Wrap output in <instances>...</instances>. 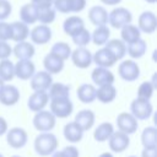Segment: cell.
I'll return each instance as SVG.
<instances>
[{"label": "cell", "mask_w": 157, "mask_h": 157, "mask_svg": "<svg viewBox=\"0 0 157 157\" xmlns=\"http://www.w3.org/2000/svg\"><path fill=\"white\" fill-rule=\"evenodd\" d=\"M58 145H59L58 137L50 131L42 132L34 139V151L37 155L42 157L50 156L53 152H55Z\"/></svg>", "instance_id": "6da1fadb"}, {"label": "cell", "mask_w": 157, "mask_h": 157, "mask_svg": "<svg viewBox=\"0 0 157 157\" xmlns=\"http://www.w3.org/2000/svg\"><path fill=\"white\" fill-rule=\"evenodd\" d=\"M131 21H132L131 12L123 6H117L108 13V23L117 29H120L125 25L131 23Z\"/></svg>", "instance_id": "7a4b0ae2"}, {"label": "cell", "mask_w": 157, "mask_h": 157, "mask_svg": "<svg viewBox=\"0 0 157 157\" xmlns=\"http://www.w3.org/2000/svg\"><path fill=\"white\" fill-rule=\"evenodd\" d=\"M55 123H56V118L53 115L50 110H45V109L38 110L33 117V126L42 132L52 131L55 126Z\"/></svg>", "instance_id": "3957f363"}, {"label": "cell", "mask_w": 157, "mask_h": 157, "mask_svg": "<svg viewBox=\"0 0 157 157\" xmlns=\"http://www.w3.org/2000/svg\"><path fill=\"white\" fill-rule=\"evenodd\" d=\"M130 113L137 120H146L152 115L153 107H152L150 99H145V98L137 97L130 104Z\"/></svg>", "instance_id": "277c9868"}, {"label": "cell", "mask_w": 157, "mask_h": 157, "mask_svg": "<svg viewBox=\"0 0 157 157\" xmlns=\"http://www.w3.org/2000/svg\"><path fill=\"white\" fill-rule=\"evenodd\" d=\"M49 107H50V112L53 113V115L55 118H60V119L70 117L74 110V104L69 97L50 99Z\"/></svg>", "instance_id": "5b68a950"}, {"label": "cell", "mask_w": 157, "mask_h": 157, "mask_svg": "<svg viewBox=\"0 0 157 157\" xmlns=\"http://www.w3.org/2000/svg\"><path fill=\"white\" fill-rule=\"evenodd\" d=\"M118 74L124 81L132 82L140 76V67L132 59L123 60L118 66Z\"/></svg>", "instance_id": "8992f818"}, {"label": "cell", "mask_w": 157, "mask_h": 157, "mask_svg": "<svg viewBox=\"0 0 157 157\" xmlns=\"http://www.w3.org/2000/svg\"><path fill=\"white\" fill-rule=\"evenodd\" d=\"M28 141L27 131L22 128H11L6 131V142L12 148H22Z\"/></svg>", "instance_id": "52a82bcc"}, {"label": "cell", "mask_w": 157, "mask_h": 157, "mask_svg": "<svg viewBox=\"0 0 157 157\" xmlns=\"http://www.w3.org/2000/svg\"><path fill=\"white\" fill-rule=\"evenodd\" d=\"M117 126H118V130H120L128 135H131V134L136 132L139 124H137V119L131 113L123 112V113L118 114V117H117Z\"/></svg>", "instance_id": "ba28073f"}, {"label": "cell", "mask_w": 157, "mask_h": 157, "mask_svg": "<svg viewBox=\"0 0 157 157\" xmlns=\"http://www.w3.org/2000/svg\"><path fill=\"white\" fill-rule=\"evenodd\" d=\"M70 59L76 67L87 69L92 64V53L86 47H77L75 50H71Z\"/></svg>", "instance_id": "9c48e42d"}, {"label": "cell", "mask_w": 157, "mask_h": 157, "mask_svg": "<svg viewBox=\"0 0 157 157\" xmlns=\"http://www.w3.org/2000/svg\"><path fill=\"white\" fill-rule=\"evenodd\" d=\"M52 36H53L52 28L48 25H43V23L33 27L29 31V38H31L32 43L38 44V45L47 44L52 39Z\"/></svg>", "instance_id": "30bf717a"}, {"label": "cell", "mask_w": 157, "mask_h": 157, "mask_svg": "<svg viewBox=\"0 0 157 157\" xmlns=\"http://www.w3.org/2000/svg\"><path fill=\"white\" fill-rule=\"evenodd\" d=\"M108 144H109V148L113 152L120 153L124 152L129 145H130V137L128 134L118 130V131H113V134L110 135V137L108 139Z\"/></svg>", "instance_id": "8fae6325"}, {"label": "cell", "mask_w": 157, "mask_h": 157, "mask_svg": "<svg viewBox=\"0 0 157 157\" xmlns=\"http://www.w3.org/2000/svg\"><path fill=\"white\" fill-rule=\"evenodd\" d=\"M137 27L146 34H152L157 28V17L153 11H144L137 18Z\"/></svg>", "instance_id": "7c38bea8"}, {"label": "cell", "mask_w": 157, "mask_h": 157, "mask_svg": "<svg viewBox=\"0 0 157 157\" xmlns=\"http://www.w3.org/2000/svg\"><path fill=\"white\" fill-rule=\"evenodd\" d=\"M52 83H53V77L45 70L34 72L33 76L31 77V88L33 91H48Z\"/></svg>", "instance_id": "4fadbf2b"}, {"label": "cell", "mask_w": 157, "mask_h": 157, "mask_svg": "<svg viewBox=\"0 0 157 157\" xmlns=\"http://www.w3.org/2000/svg\"><path fill=\"white\" fill-rule=\"evenodd\" d=\"M36 72V66L31 59H20L15 64V76L20 80H29Z\"/></svg>", "instance_id": "5bb4252c"}, {"label": "cell", "mask_w": 157, "mask_h": 157, "mask_svg": "<svg viewBox=\"0 0 157 157\" xmlns=\"http://www.w3.org/2000/svg\"><path fill=\"white\" fill-rule=\"evenodd\" d=\"M20 91L13 85H4L0 90V103L6 107L15 105L20 101Z\"/></svg>", "instance_id": "9a60e30c"}, {"label": "cell", "mask_w": 157, "mask_h": 157, "mask_svg": "<svg viewBox=\"0 0 157 157\" xmlns=\"http://www.w3.org/2000/svg\"><path fill=\"white\" fill-rule=\"evenodd\" d=\"M49 103V97L47 91H33L27 101V107L32 112L42 110Z\"/></svg>", "instance_id": "2e32d148"}, {"label": "cell", "mask_w": 157, "mask_h": 157, "mask_svg": "<svg viewBox=\"0 0 157 157\" xmlns=\"http://www.w3.org/2000/svg\"><path fill=\"white\" fill-rule=\"evenodd\" d=\"M92 63H94L97 66L109 69L117 63V59L113 56V54L105 47H103V48L98 49L94 54H92Z\"/></svg>", "instance_id": "e0dca14e"}, {"label": "cell", "mask_w": 157, "mask_h": 157, "mask_svg": "<svg viewBox=\"0 0 157 157\" xmlns=\"http://www.w3.org/2000/svg\"><path fill=\"white\" fill-rule=\"evenodd\" d=\"M91 78L96 86H103L114 82L113 72L108 67H102V66H97L96 69H93L91 74Z\"/></svg>", "instance_id": "ac0fdd59"}, {"label": "cell", "mask_w": 157, "mask_h": 157, "mask_svg": "<svg viewBox=\"0 0 157 157\" xmlns=\"http://www.w3.org/2000/svg\"><path fill=\"white\" fill-rule=\"evenodd\" d=\"M88 20L96 27L107 25L108 23V11L105 10L104 6L94 5V6L90 7V10H88Z\"/></svg>", "instance_id": "d6986e66"}, {"label": "cell", "mask_w": 157, "mask_h": 157, "mask_svg": "<svg viewBox=\"0 0 157 157\" xmlns=\"http://www.w3.org/2000/svg\"><path fill=\"white\" fill-rule=\"evenodd\" d=\"M43 66L45 71H48L50 75H55L63 71L64 69V60L59 56L54 55L53 53H48L43 59Z\"/></svg>", "instance_id": "ffe728a7"}, {"label": "cell", "mask_w": 157, "mask_h": 157, "mask_svg": "<svg viewBox=\"0 0 157 157\" xmlns=\"http://www.w3.org/2000/svg\"><path fill=\"white\" fill-rule=\"evenodd\" d=\"M83 131L90 130L96 121V115L91 109H83L80 110L76 115H75V120H74Z\"/></svg>", "instance_id": "44dd1931"}, {"label": "cell", "mask_w": 157, "mask_h": 157, "mask_svg": "<svg viewBox=\"0 0 157 157\" xmlns=\"http://www.w3.org/2000/svg\"><path fill=\"white\" fill-rule=\"evenodd\" d=\"M36 53L34 45L27 40L17 42L16 45L12 48V54L20 60V59H32Z\"/></svg>", "instance_id": "7402d4cb"}, {"label": "cell", "mask_w": 157, "mask_h": 157, "mask_svg": "<svg viewBox=\"0 0 157 157\" xmlns=\"http://www.w3.org/2000/svg\"><path fill=\"white\" fill-rule=\"evenodd\" d=\"M11 26V40L13 42H22L29 37V27L22 21H15L10 23Z\"/></svg>", "instance_id": "603a6c76"}, {"label": "cell", "mask_w": 157, "mask_h": 157, "mask_svg": "<svg viewBox=\"0 0 157 157\" xmlns=\"http://www.w3.org/2000/svg\"><path fill=\"white\" fill-rule=\"evenodd\" d=\"M83 27H85V21L82 20V17H80L77 15L69 16L63 23V29H64L65 34H67L70 37L74 36L80 29H82Z\"/></svg>", "instance_id": "cb8c5ba5"}, {"label": "cell", "mask_w": 157, "mask_h": 157, "mask_svg": "<svg viewBox=\"0 0 157 157\" xmlns=\"http://www.w3.org/2000/svg\"><path fill=\"white\" fill-rule=\"evenodd\" d=\"M115 97H117V88L113 86V83L98 86V88H96V99H98L104 104L113 102Z\"/></svg>", "instance_id": "d4e9b609"}, {"label": "cell", "mask_w": 157, "mask_h": 157, "mask_svg": "<svg viewBox=\"0 0 157 157\" xmlns=\"http://www.w3.org/2000/svg\"><path fill=\"white\" fill-rule=\"evenodd\" d=\"M63 134H64V137H65L69 142L76 144V142H80V141L82 140L83 130H82L75 121H70V123L65 124L64 130H63Z\"/></svg>", "instance_id": "484cf974"}, {"label": "cell", "mask_w": 157, "mask_h": 157, "mask_svg": "<svg viewBox=\"0 0 157 157\" xmlns=\"http://www.w3.org/2000/svg\"><path fill=\"white\" fill-rule=\"evenodd\" d=\"M120 37L125 44H129V43L137 40L139 38H141V31L139 29L137 26L128 23L120 28Z\"/></svg>", "instance_id": "4316f807"}, {"label": "cell", "mask_w": 157, "mask_h": 157, "mask_svg": "<svg viewBox=\"0 0 157 157\" xmlns=\"http://www.w3.org/2000/svg\"><path fill=\"white\" fill-rule=\"evenodd\" d=\"M76 94L78 101H81L82 103H92L96 99V87L91 83H82L81 86H78Z\"/></svg>", "instance_id": "83f0119b"}, {"label": "cell", "mask_w": 157, "mask_h": 157, "mask_svg": "<svg viewBox=\"0 0 157 157\" xmlns=\"http://www.w3.org/2000/svg\"><path fill=\"white\" fill-rule=\"evenodd\" d=\"M104 47L113 54V56L118 60H121L126 54V44L121 39H109Z\"/></svg>", "instance_id": "f1b7e54d"}, {"label": "cell", "mask_w": 157, "mask_h": 157, "mask_svg": "<svg viewBox=\"0 0 157 157\" xmlns=\"http://www.w3.org/2000/svg\"><path fill=\"white\" fill-rule=\"evenodd\" d=\"M147 49V44L142 38H139L137 40L126 44V53L131 59H140L145 55Z\"/></svg>", "instance_id": "f546056e"}, {"label": "cell", "mask_w": 157, "mask_h": 157, "mask_svg": "<svg viewBox=\"0 0 157 157\" xmlns=\"http://www.w3.org/2000/svg\"><path fill=\"white\" fill-rule=\"evenodd\" d=\"M20 21L25 22L26 25H33L37 22V7L32 2H28L21 6Z\"/></svg>", "instance_id": "4dcf8cb0"}, {"label": "cell", "mask_w": 157, "mask_h": 157, "mask_svg": "<svg viewBox=\"0 0 157 157\" xmlns=\"http://www.w3.org/2000/svg\"><path fill=\"white\" fill-rule=\"evenodd\" d=\"M110 38V29L108 28L107 25L103 26H97L96 29L91 33V40L96 45H104Z\"/></svg>", "instance_id": "1f68e13d"}, {"label": "cell", "mask_w": 157, "mask_h": 157, "mask_svg": "<svg viewBox=\"0 0 157 157\" xmlns=\"http://www.w3.org/2000/svg\"><path fill=\"white\" fill-rule=\"evenodd\" d=\"M113 131H114L113 124L112 123H108V121H104V123L99 124L94 129L93 137L98 142H104V141H108V139L110 137V135L113 134Z\"/></svg>", "instance_id": "d6a6232c"}, {"label": "cell", "mask_w": 157, "mask_h": 157, "mask_svg": "<svg viewBox=\"0 0 157 157\" xmlns=\"http://www.w3.org/2000/svg\"><path fill=\"white\" fill-rule=\"evenodd\" d=\"M48 90H49V93H48L49 99L65 98L70 96V86L61 82H53Z\"/></svg>", "instance_id": "836d02e7"}, {"label": "cell", "mask_w": 157, "mask_h": 157, "mask_svg": "<svg viewBox=\"0 0 157 157\" xmlns=\"http://www.w3.org/2000/svg\"><path fill=\"white\" fill-rule=\"evenodd\" d=\"M15 77V64L10 59L0 60V78L6 82L11 81Z\"/></svg>", "instance_id": "e575fe53"}, {"label": "cell", "mask_w": 157, "mask_h": 157, "mask_svg": "<svg viewBox=\"0 0 157 157\" xmlns=\"http://www.w3.org/2000/svg\"><path fill=\"white\" fill-rule=\"evenodd\" d=\"M141 144L144 147L157 146V129L155 126H147L141 134Z\"/></svg>", "instance_id": "d590c367"}, {"label": "cell", "mask_w": 157, "mask_h": 157, "mask_svg": "<svg viewBox=\"0 0 157 157\" xmlns=\"http://www.w3.org/2000/svg\"><path fill=\"white\" fill-rule=\"evenodd\" d=\"M55 16H56V11L53 6L37 9V21H39L43 25H50L52 22H54Z\"/></svg>", "instance_id": "8d00e7d4"}, {"label": "cell", "mask_w": 157, "mask_h": 157, "mask_svg": "<svg viewBox=\"0 0 157 157\" xmlns=\"http://www.w3.org/2000/svg\"><path fill=\"white\" fill-rule=\"evenodd\" d=\"M50 53H53L54 55L59 56L60 59H63L65 61L70 58L71 48L66 42H56V43L53 44V47L50 49Z\"/></svg>", "instance_id": "74e56055"}, {"label": "cell", "mask_w": 157, "mask_h": 157, "mask_svg": "<svg viewBox=\"0 0 157 157\" xmlns=\"http://www.w3.org/2000/svg\"><path fill=\"white\" fill-rule=\"evenodd\" d=\"M71 39L74 44H76L77 47H86L91 42V32L86 27H83L82 29L76 32L74 36H71Z\"/></svg>", "instance_id": "f35d334b"}, {"label": "cell", "mask_w": 157, "mask_h": 157, "mask_svg": "<svg viewBox=\"0 0 157 157\" xmlns=\"http://www.w3.org/2000/svg\"><path fill=\"white\" fill-rule=\"evenodd\" d=\"M153 91H155V87L151 83V81H144L137 88V97L150 99L153 94Z\"/></svg>", "instance_id": "ab89813d"}, {"label": "cell", "mask_w": 157, "mask_h": 157, "mask_svg": "<svg viewBox=\"0 0 157 157\" xmlns=\"http://www.w3.org/2000/svg\"><path fill=\"white\" fill-rule=\"evenodd\" d=\"M12 12V5L9 0H0V21H5Z\"/></svg>", "instance_id": "60d3db41"}, {"label": "cell", "mask_w": 157, "mask_h": 157, "mask_svg": "<svg viewBox=\"0 0 157 157\" xmlns=\"http://www.w3.org/2000/svg\"><path fill=\"white\" fill-rule=\"evenodd\" d=\"M11 39V26L5 21H0V40Z\"/></svg>", "instance_id": "b9f144b4"}, {"label": "cell", "mask_w": 157, "mask_h": 157, "mask_svg": "<svg viewBox=\"0 0 157 157\" xmlns=\"http://www.w3.org/2000/svg\"><path fill=\"white\" fill-rule=\"evenodd\" d=\"M87 0H69V9L70 12H81L86 7Z\"/></svg>", "instance_id": "7bdbcfd3"}, {"label": "cell", "mask_w": 157, "mask_h": 157, "mask_svg": "<svg viewBox=\"0 0 157 157\" xmlns=\"http://www.w3.org/2000/svg\"><path fill=\"white\" fill-rule=\"evenodd\" d=\"M53 7L61 13H70L69 0H53Z\"/></svg>", "instance_id": "ee69618b"}, {"label": "cell", "mask_w": 157, "mask_h": 157, "mask_svg": "<svg viewBox=\"0 0 157 157\" xmlns=\"http://www.w3.org/2000/svg\"><path fill=\"white\" fill-rule=\"evenodd\" d=\"M12 54V48L7 43V40H0V60L9 59Z\"/></svg>", "instance_id": "f6af8a7d"}, {"label": "cell", "mask_w": 157, "mask_h": 157, "mask_svg": "<svg viewBox=\"0 0 157 157\" xmlns=\"http://www.w3.org/2000/svg\"><path fill=\"white\" fill-rule=\"evenodd\" d=\"M63 157H80V152L75 146H67L60 151Z\"/></svg>", "instance_id": "bcb514c9"}, {"label": "cell", "mask_w": 157, "mask_h": 157, "mask_svg": "<svg viewBox=\"0 0 157 157\" xmlns=\"http://www.w3.org/2000/svg\"><path fill=\"white\" fill-rule=\"evenodd\" d=\"M141 157H157V146L144 147L141 152Z\"/></svg>", "instance_id": "7dc6e473"}, {"label": "cell", "mask_w": 157, "mask_h": 157, "mask_svg": "<svg viewBox=\"0 0 157 157\" xmlns=\"http://www.w3.org/2000/svg\"><path fill=\"white\" fill-rule=\"evenodd\" d=\"M31 2L37 9H43V7H50V6H53V0H31Z\"/></svg>", "instance_id": "c3c4849f"}, {"label": "cell", "mask_w": 157, "mask_h": 157, "mask_svg": "<svg viewBox=\"0 0 157 157\" xmlns=\"http://www.w3.org/2000/svg\"><path fill=\"white\" fill-rule=\"evenodd\" d=\"M7 129H9V126H7V121H6L2 117H0V136L4 135V134H6Z\"/></svg>", "instance_id": "681fc988"}, {"label": "cell", "mask_w": 157, "mask_h": 157, "mask_svg": "<svg viewBox=\"0 0 157 157\" xmlns=\"http://www.w3.org/2000/svg\"><path fill=\"white\" fill-rule=\"evenodd\" d=\"M102 4L104 5H110V6H115V5H119L121 2V0H101Z\"/></svg>", "instance_id": "f907efd6"}, {"label": "cell", "mask_w": 157, "mask_h": 157, "mask_svg": "<svg viewBox=\"0 0 157 157\" xmlns=\"http://www.w3.org/2000/svg\"><path fill=\"white\" fill-rule=\"evenodd\" d=\"M98 157H113V155L110 152H103L102 155H99Z\"/></svg>", "instance_id": "816d5d0a"}, {"label": "cell", "mask_w": 157, "mask_h": 157, "mask_svg": "<svg viewBox=\"0 0 157 157\" xmlns=\"http://www.w3.org/2000/svg\"><path fill=\"white\" fill-rule=\"evenodd\" d=\"M52 155H53L52 157H63V156H61V153H60V151H59V152H53Z\"/></svg>", "instance_id": "f5cc1de1"}, {"label": "cell", "mask_w": 157, "mask_h": 157, "mask_svg": "<svg viewBox=\"0 0 157 157\" xmlns=\"http://www.w3.org/2000/svg\"><path fill=\"white\" fill-rule=\"evenodd\" d=\"M145 1H146V2H148V4H155L157 0H145Z\"/></svg>", "instance_id": "db71d44e"}, {"label": "cell", "mask_w": 157, "mask_h": 157, "mask_svg": "<svg viewBox=\"0 0 157 157\" xmlns=\"http://www.w3.org/2000/svg\"><path fill=\"white\" fill-rule=\"evenodd\" d=\"M4 85H5V82H4V81H2L1 78H0V90L2 88V86H4Z\"/></svg>", "instance_id": "11a10c76"}, {"label": "cell", "mask_w": 157, "mask_h": 157, "mask_svg": "<svg viewBox=\"0 0 157 157\" xmlns=\"http://www.w3.org/2000/svg\"><path fill=\"white\" fill-rule=\"evenodd\" d=\"M12 157H20V156H17V155H15V156H12Z\"/></svg>", "instance_id": "9f6ffc18"}, {"label": "cell", "mask_w": 157, "mask_h": 157, "mask_svg": "<svg viewBox=\"0 0 157 157\" xmlns=\"http://www.w3.org/2000/svg\"><path fill=\"white\" fill-rule=\"evenodd\" d=\"M129 157H136V156H129Z\"/></svg>", "instance_id": "6f0895ef"}, {"label": "cell", "mask_w": 157, "mask_h": 157, "mask_svg": "<svg viewBox=\"0 0 157 157\" xmlns=\"http://www.w3.org/2000/svg\"><path fill=\"white\" fill-rule=\"evenodd\" d=\"M0 157H4V156H2V155H1V153H0Z\"/></svg>", "instance_id": "680465c9"}]
</instances>
